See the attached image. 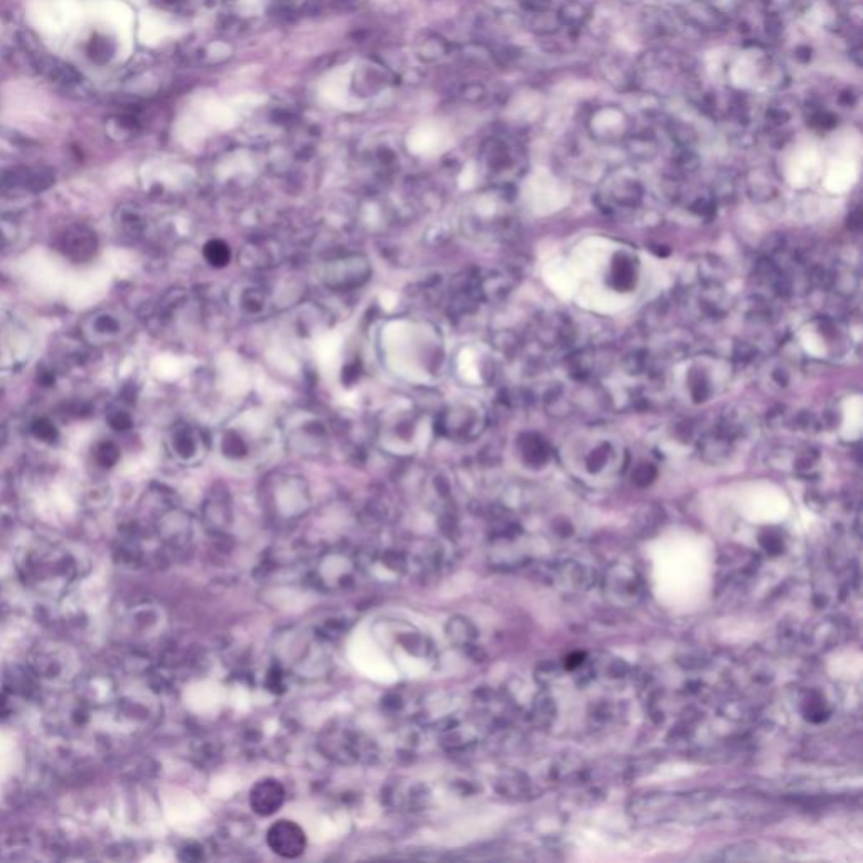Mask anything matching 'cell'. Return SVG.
Masks as SVG:
<instances>
[{"label":"cell","mask_w":863,"mask_h":863,"mask_svg":"<svg viewBox=\"0 0 863 863\" xmlns=\"http://www.w3.org/2000/svg\"><path fill=\"white\" fill-rule=\"evenodd\" d=\"M655 477H656V468L651 466V464H641V466H638L636 471L632 474V481L638 486H647V484H651Z\"/></svg>","instance_id":"ffe728a7"},{"label":"cell","mask_w":863,"mask_h":863,"mask_svg":"<svg viewBox=\"0 0 863 863\" xmlns=\"http://www.w3.org/2000/svg\"><path fill=\"white\" fill-rule=\"evenodd\" d=\"M206 258L211 265H216V267H223L228 264L230 260V248L226 247V243H223L220 240H215L211 241L205 250Z\"/></svg>","instance_id":"9a60e30c"},{"label":"cell","mask_w":863,"mask_h":863,"mask_svg":"<svg viewBox=\"0 0 863 863\" xmlns=\"http://www.w3.org/2000/svg\"><path fill=\"white\" fill-rule=\"evenodd\" d=\"M690 393L693 402H696V403H704V402H706L710 398L712 388H710V381L705 377V373L696 371V373L691 375Z\"/></svg>","instance_id":"5bb4252c"},{"label":"cell","mask_w":863,"mask_h":863,"mask_svg":"<svg viewBox=\"0 0 863 863\" xmlns=\"http://www.w3.org/2000/svg\"><path fill=\"white\" fill-rule=\"evenodd\" d=\"M783 247H785V238L779 235H772L768 238V241H766V247H764V248H766V251L769 253L770 256V255H774V253L783 250Z\"/></svg>","instance_id":"7402d4cb"},{"label":"cell","mask_w":863,"mask_h":863,"mask_svg":"<svg viewBox=\"0 0 863 863\" xmlns=\"http://www.w3.org/2000/svg\"><path fill=\"white\" fill-rule=\"evenodd\" d=\"M623 368L626 370V373H629V375H641L643 371L647 370L646 353L639 351V349L629 353L628 356H624V360H623Z\"/></svg>","instance_id":"2e32d148"},{"label":"cell","mask_w":863,"mask_h":863,"mask_svg":"<svg viewBox=\"0 0 863 863\" xmlns=\"http://www.w3.org/2000/svg\"><path fill=\"white\" fill-rule=\"evenodd\" d=\"M691 211L704 220H713L715 218V199L713 198H698L691 205Z\"/></svg>","instance_id":"d6986e66"},{"label":"cell","mask_w":863,"mask_h":863,"mask_svg":"<svg viewBox=\"0 0 863 863\" xmlns=\"http://www.w3.org/2000/svg\"><path fill=\"white\" fill-rule=\"evenodd\" d=\"M267 845L275 855L294 860L304 855L307 848V835L304 828L292 819H279L275 821L265 835Z\"/></svg>","instance_id":"3957f363"},{"label":"cell","mask_w":863,"mask_h":863,"mask_svg":"<svg viewBox=\"0 0 863 863\" xmlns=\"http://www.w3.org/2000/svg\"><path fill=\"white\" fill-rule=\"evenodd\" d=\"M609 459V447L606 444L596 447L590 455L587 457V469L590 472H598Z\"/></svg>","instance_id":"ac0fdd59"},{"label":"cell","mask_w":863,"mask_h":863,"mask_svg":"<svg viewBox=\"0 0 863 863\" xmlns=\"http://www.w3.org/2000/svg\"><path fill=\"white\" fill-rule=\"evenodd\" d=\"M287 791L285 786L275 778H264L256 781L248 793V804L251 811L258 817L275 815L285 802Z\"/></svg>","instance_id":"277c9868"},{"label":"cell","mask_w":863,"mask_h":863,"mask_svg":"<svg viewBox=\"0 0 863 863\" xmlns=\"http://www.w3.org/2000/svg\"><path fill=\"white\" fill-rule=\"evenodd\" d=\"M730 451H732V442L717 432L700 440V454L706 462H712V464L723 462L725 459H729Z\"/></svg>","instance_id":"ba28073f"},{"label":"cell","mask_w":863,"mask_h":863,"mask_svg":"<svg viewBox=\"0 0 863 863\" xmlns=\"http://www.w3.org/2000/svg\"><path fill=\"white\" fill-rule=\"evenodd\" d=\"M698 275L704 285H722L729 277V268L719 256L705 255L698 262Z\"/></svg>","instance_id":"9c48e42d"},{"label":"cell","mask_w":863,"mask_h":863,"mask_svg":"<svg viewBox=\"0 0 863 863\" xmlns=\"http://www.w3.org/2000/svg\"><path fill=\"white\" fill-rule=\"evenodd\" d=\"M698 304L702 313L708 317H722L729 311V298L721 285H704Z\"/></svg>","instance_id":"52a82bcc"},{"label":"cell","mask_w":863,"mask_h":863,"mask_svg":"<svg viewBox=\"0 0 863 863\" xmlns=\"http://www.w3.org/2000/svg\"><path fill=\"white\" fill-rule=\"evenodd\" d=\"M848 226H850L851 230H859V228L862 226V215H860V209H859V208H855V209L850 213V216H848Z\"/></svg>","instance_id":"cb8c5ba5"},{"label":"cell","mask_w":863,"mask_h":863,"mask_svg":"<svg viewBox=\"0 0 863 863\" xmlns=\"http://www.w3.org/2000/svg\"><path fill=\"white\" fill-rule=\"evenodd\" d=\"M634 281H636L634 262L628 255H617L613 265V273H611V283L619 290H628L634 285Z\"/></svg>","instance_id":"8fae6325"},{"label":"cell","mask_w":863,"mask_h":863,"mask_svg":"<svg viewBox=\"0 0 863 863\" xmlns=\"http://www.w3.org/2000/svg\"><path fill=\"white\" fill-rule=\"evenodd\" d=\"M755 354H757V349H755L751 343H738V345L736 346V349H734V358H736L737 362H753V358H755Z\"/></svg>","instance_id":"44dd1931"},{"label":"cell","mask_w":863,"mask_h":863,"mask_svg":"<svg viewBox=\"0 0 863 863\" xmlns=\"http://www.w3.org/2000/svg\"><path fill=\"white\" fill-rule=\"evenodd\" d=\"M830 289H836L840 296L850 297L857 292L859 289V279L853 275L850 270H836L832 273V283Z\"/></svg>","instance_id":"4fadbf2b"},{"label":"cell","mask_w":863,"mask_h":863,"mask_svg":"<svg viewBox=\"0 0 863 863\" xmlns=\"http://www.w3.org/2000/svg\"><path fill=\"white\" fill-rule=\"evenodd\" d=\"M772 379L779 385V387H787L789 383V373L786 368H776L774 373H772Z\"/></svg>","instance_id":"603a6c76"},{"label":"cell","mask_w":863,"mask_h":863,"mask_svg":"<svg viewBox=\"0 0 863 863\" xmlns=\"http://www.w3.org/2000/svg\"><path fill=\"white\" fill-rule=\"evenodd\" d=\"M360 566L368 568L379 581H395L407 570V555L395 550H381L371 553L368 562Z\"/></svg>","instance_id":"5b68a950"},{"label":"cell","mask_w":863,"mask_h":863,"mask_svg":"<svg viewBox=\"0 0 863 863\" xmlns=\"http://www.w3.org/2000/svg\"><path fill=\"white\" fill-rule=\"evenodd\" d=\"M547 410H549L550 413H551L553 417H558V419H560V417H566V415H570L572 407H570V403L566 402V398L562 396V393L553 392L551 395L547 396Z\"/></svg>","instance_id":"e0dca14e"},{"label":"cell","mask_w":863,"mask_h":863,"mask_svg":"<svg viewBox=\"0 0 863 863\" xmlns=\"http://www.w3.org/2000/svg\"><path fill=\"white\" fill-rule=\"evenodd\" d=\"M26 579L43 592H54L77 577V564L60 547H37L28 553Z\"/></svg>","instance_id":"6da1fadb"},{"label":"cell","mask_w":863,"mask_h":863,"mask_svg":"<svg viewBox=\"0 0 863 863\" xmlns=\"http://www.w3.org/2000/svg\"><path fill=\"white\" fill-rule=\"evenodd\" d=\"M445 632H447L449 641L455 644V646H460V647L469 646L476 639L474 626H472L468 619H464V617H454V619H451L447 623Z\"/></svg>","instance_id":"7c38bea8"},{"label":"cell","mask_w":863,"mask_h":863,"mask_svg":"<svg viewBox=\"0 0 863 863\" xmlns=\"http://www.w3.org/2000/svg\"><path fill=\"white\" fill-rule=\"evenodd\" d=\"M360 738L347 730H332L322 738V751L339 762H349V759H358L360 755Z\"/></svg>","instance_id":"8992f818"},{"label":"cell","mask_w":863,"mask_h":863,"mask_svg":"<svg viewBox=\"0 0 863 863\" xmlns=\"http://www.w3.org/2000/svg\"><path fill=\"white\" fill-rule=\"evenodd\" d=\"M360 560L354 555L346 551H330L324 553L314 568V581L324 590H341L346 589L354 575L358 574Z\"/></svg>","instance_id":"7a4b0ae2"},{"label":"cell","mask_w":863,"mask_h":863,"mask_svg":"<svg viewBox=\"0 0 863 863\" xmlns=\"http://www.w3.org/2000/svg\"><path fill=\"white\" fill-rule=\"evenodd\" d=\"M521 452L526 462L540 466L550 457L549 442L538 434H526L521 439Z\"/></svg>","instance_id":"30bf717a"}]
</instances>
